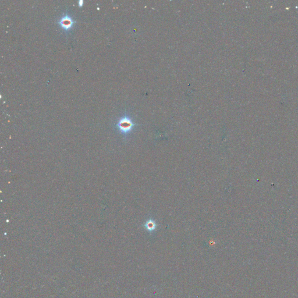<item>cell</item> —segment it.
Returning <instances> with one entry per match:
<instances>
[{
  "label": "cell",
  "instance_id": "1",
  "mask_svg": "<svg viewBox=\"0 0 298 298\" xmlns=\"http://www.w3.org/2000/svg\"><path fill=\"white\" fill-rule=\"evenodd\" d=\"M135 125L136 124L129 116L124 115L118 121L116 127L122 135L127 136L132 131Z\"/></svg>",
  "mask_w": 298,
  "mask_h": 298
},
{
  "label": "cell",
  "instance_id": "2",
  "mask_svg": "<svg viewBox=\"0 0 298 298\" xmlns=\"http://www.w3.org/2000/svg\"><path fill=\"white\" fill-rule=\"evenodd\" d=\"M75 22L71 15L65 13L58 20L57 23L64 31L69 32L74 27Z\"/></svg>",
  "mask_w": 298,
  "mask_h": 298
},
{
  "label": "cell",
  "instance_id": "3",
  "mask_svg": "<svg viewBox=\"0 0 298 298\" xmlns=\"http://www.w3.org/2000/svg\"><path fill=\"white\" fill-rule=\"evenodd\" d=\"M144 226L145 228L148 231L152 232V231H155V230L156 229L157 225L156 222L154 220H153V219L151 218V219L148 220L147 221L145 222Z\"/></svg>",
  "mask_w": 298,
  "mask_h": 298
},
{
  "label": "cell",
  "instance_id": "4",
  "mask_svg": "<svg viewBox=\"0 0 298 298\" xmlns=\"http://www.w3.org/2000/svg\"><path fill=\"white\" fill-rule=\"evenodd\" d=\"M77 4H78V6H79V7H82V6L83 5L84 1H83V0H79V1H78Z\"/></svg>",
  "mask_w": 298,
  "mask_h": 298
}]
</instances>
